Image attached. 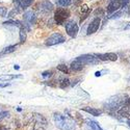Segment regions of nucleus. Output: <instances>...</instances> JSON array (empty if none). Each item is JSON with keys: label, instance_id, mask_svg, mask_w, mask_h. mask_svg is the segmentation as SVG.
<instances>
[{"label": "nucleus", "instance_id": "obj_24", "mask_svg": "<svg viewBox=\"0 0 130 130\" xmlns=\"http://www.w3.org/2000/svg\"><path fill=\"white\" fill-rule=\"evenodd\" d=\"M8 115H9V113H8L7 111L0 109V120H1V119H3V118H5V117H8Z\"/></svg>", "mask_w": 130, "mask_h": 130}, {"label": "nucleus", "instance_id": "obj_4", "mask_svg": "<svg viewBox=\"0 0 130 130\" xmlns=\"http://www.w3.org/2000/svg\"><path fill=\"white\" fill-rule=\"evenodd\" d=\"M66 31L67 34L71 37V38H75L78 34V30H79V27L77 25V23L75 22V21L71 20V21H68L66 22Z\"/></svg>", "mask_w": 130, "mask_h": 130}, {"label": "nucleus", "instance_id": "obj_28", "mask_svg": "<svg viewBox=\"0 0 130 130\" xmlns=\"http://www.w3.org/2000/svg\"><path fill=\"white\" fill-rule=\"evenodd\" d=\"M129 1H130V0H122V4H123V6H126V5L129 3Z\"/></svg>", "mask_w": 130, "mask_h": 130}, {"label": "nucleus", "instance_id": "obj_32", "mask_svg": "<svg viewBox=\"0 0 130 130\" xmlns=\"http://www.w3.org/2000/svg\"><path fill=\"white\" fill-rule=\"evenodd\" d=\"M95 75H96L97 77H98V76H100V75H101V72H96V74H95Z\"/></svg>", "mask_w": 130, "mask_h": 130}, {"label": "nucleus", "instance_id": "obj_20", "mask_svg": "<svg viewBox=\"0 0 130 130\" xmlns=\"http://www.w3.org/2000/svg\"><path fill=\"white\" fill-rule=\"evenodd\" d=\"M58 85H59L60 89H66V88H68V86L70 85V80L68 78H63V79L60 80V82L58 83Z\"/></svg>", "mask_w": 130, "mask_h": 130}, {"label": "nucleus", "instance_id": "obj_13", "mask_svg": "<svg viewBox=\"0 0 130 130\" xmlns=\"http://www.w3.org/2000/svg\"><path fill=\"white\" fill-rule=\"evenodd\" d=\"M71 70H73V71H75V72H79V71H81L82 69H83V64L78 60V59H75L74 61H72V63H71Z\"/></svg>", "mask_w": 130, "mask_h": 130}, {"label": "nucleus", "instance_id": "obj_3", "mask_svg": "<svg viewBox=\"0 0 130 130\" xmlns=\"http://www.w3.org/2000/svg\"><path fill=\"white\" fill-rule=\"evenodd\" d=\"M64 41H66V39H64V37L60 34H57V32H55V34L51 35L47 41H46V46H54V45H57V44H60V43H63Z\"/></svg>", "mask_w": 130, "mask_h": 130}, {"label": "nucleus", "instance_id": "obj_22", "mask_svg": "<svg viewBox=\"0 0 130 130\" xmlns=\"http://www.w3.org/2000/svg\"><path fill=\"white\" fill-rule=\"evenodd\" d=\"M57 70L60 71V72H62V73H64V74H68V73H69V69H68V67L66 66V64H63V63L58 64V66H57Z\"/></svg>", "mask_w": 130, "mask_h": 130}, {"label": "nucleus", "instance_id": "obj_2", "mask_svg": "<svg viewBox=\"0 0 130 130\" xmlns=\"http://www.w3.org/2000/svg\"><path fill=\"white\" fill-rule=\"evenodd\" d=\"M70 10L66 9V8H57L54 13V20H55L56 24L60 25L63 24L64 21H66L69 17H70Z\"/></svg>", "mask_w": 130, "mask_h": 130}, {"label": "nucleus", "instance_id": "obj_1", "mask_svg": "<svg viewBox=\"0 0 130 130\" xmlns=\"http://www.w3.org/2000/svg\"><path fill=\"white\" fill-rule=\"evenodd\" d=\"M54 121H55L56 127L61 130H75V125L72 121H70L67 117L62 116L59 112H55L53 115Z\"/></svg>", "mask_w": 130, "mask_h": 130}, {"label": "nucleus", "instance_id": "obj_27", "mask_svg": "<svg viewBox=\"0 0 130 130\" xmlns=\"http://www.w3.org/2000/svg\"><path fill=\"white\" fill-rule=\"evenodd\" d=\"M51 74H52L51 71H46V72L43 73V76H44V77H46V76H51Z\"/></svg>", "mask_w": 130, "mask_h": 130}, {"label": "nucleus", "instance_id": "obj_15", "mask_svg": "<svg viewBox=\"0 0 130 130\" xmlns=\"http://www.w3.org/2000/svg\"><path fill=\"white\" fill-rule=\"evenodd\" d=\"M19 34H20V43H21V44H23V43L26 42V38H27V36H26V29L24 27H21Z\"/></svg>", "mask_w": 130, "mask_h": 130}, {"label": "nucleus", "instance_id": "obj_12", "mask_svg": "<svg viewBox=\"0 0 130 130\" xmlns=\"http://www.w3.org/2000/svg\"><path fill=\"white\" fill-rule=\"evenodd\" d=\"M15 3L18 4L19 7L21 8H26L28 6H30L32 4V2L35 1V0H13Z\"/></svg>", "mask_w": 130, "mask_h": 130}, {"label": "nucleus", "instance_id": "obj_9", "mask_svg": "<svg viewBox=\"0 0 130 130\" xmlns=\"http://www.w3.org/2000/svg\"><path fill=\"white\" fill-rule=\"evenodd\" d=\"M123 6L122 4V0H112V1L107 5V13L108 14H111V13H115L117 10H119L121 7Z\"/></svg>", "mask_w": 130, "mask_h": 130}, {"label": "nucleus", "instance_id": "obj_34", "mask_svg": "<svg viewBox=\"0 0 130 130\" xmlns=\"http://www.w3.org/2000/svg\"><path fill=\"white\" fill-rule=\"evenodd\" d=\"M1 55H2V53H0V56H1Z\"/></svg>", "mask_w": 130, "mask_h": 130}, {"label": "nucleus", "instance_id": "obj_6", "mask_svg": "<svg viewBox=\"0 0 130 130\" xmlns=\"http://www.w3.org/2000/svg\"><path fill=\"white\" fill-rule=\"evenodd\" d=\"M23 19H24V26H26L28 30L30 29V25L35 24L37 22V16L31 10H28V12L24 13Z\"/></svg>", "mask_w": 130, "mask_h": 130}, {"label": "nucleus", "instance_id": "obj_8", "mask_svg": "<svg viewBox=\"0 0 130 130\" xmlns=\"http://www.w3.org/2000/svg\"><path fill=\"white\" fill-rule=\"evenodd\" d=\"M95 56H97L99 60H110V61H116L118 59V55L116 53H112V52H109V53H100V54H95Z\"/></svg>", "mask_w": 130, "mask_h": 130}, {"label": "nucleus", "instance_id": "obj_30", "mask_svg": "<svg viewBox=\"0 0 130 130\" xmlns=\"http://www.w3.org/2000/svg\"><path fill=\"white\" fill-rule=\"evenodd\" d=\"M0 130H7V127H5L3 125H0Z\"/></svg>", "mask_w": 130, "mask_h": 130}, {"label": "nucleus", "instance_id": "obj_19", "mask_svg": "<svg viewBox=\"0 0 130 130\" xmlns=\"http://www.w3.org/2000/svg\"><path fill=\"white\" fill-rule=\"evenodd\" d=\"M35 118L37 119V122L40 124H44V125H46L47 124V120L44 118V116H42V115H39V113H36L35 115Z\"/></svg>", "mask_w": 130, "mask_h": 130}, {"label": "nucleus", "instance_id": "obj_17", "mask_svg": "<svg viewBox=\"0 0 130 130\" xmlns=\"http://www.w3.org/2000/svg\"><path fill=\"white\" fill-rule=\"evenodd\" d=\"M18 48V45H10L7 46L6 48H4V50L2 51V54H8V53H12L14 51H16V49Z\"/></svg>", "mask_w": 130, "mask_h": 130}, {"label": "nucleus", "instance_id": "obj_26", "mask_svg": "<svg viewBox=\"0 0 130 130\" xmlns=\"http://www.w3.org/2000/svg\"><path fill=\"white\" fill-rule=\"evenodd\" d=\"M75 115H76V116H75V118H76L77 122H78V123H81V122H82V118L80 117V115H79L78 112H75Z\"/></svg>", "mask_w": 130, "mask_h": 130}, {"label": "nucleus", "instance_id": "obj_18", "mask_svg": "<svg viewBox=\"0 0 130 130\" xmlns=\"http://www.w3.org/2000/svg\"><path fill=\"white\" fill-rule=\"evenodd\" d=\"M5 26H8V25H12V26H18V27H23L22 24H21L19 21H14V20H9V21H6V22L3 23Z\"/></svg>", "mask_w": 130, "mask_h": 130}, {"label": "nucleus", "instance_id": "obj_31", "mask_svg": "<svg viewBox=\"0 0 130 130\" xmlns=\"http://www.w3.org/2000/svg\"><path fill=\"white\" fill-rule=\"evenodd\" d=\"M127 29H130V23H129V24H127V25L125 26V30H127Z\"/></svg>", "mask_w": 130, "mask_h": 130}, {"label": "nucleus", "instance_id": "obj_16", "mask_svg": "<svg viewBox=\"0 0 130 130\" xmlns=\"http://www.w3.org/2000/svg\"><path fill=\"white\" fill-rule=\"evenodd\" d=\"M88 124H89V126L92 128V130H103V129L99 126V124L97 123V122H95V121L88 120Z\"/></svg>", "mask_w": 130, "mask_h": 130}, {"label": "nucleus", "instance_id": "obj_11", "mask_svg": "<svg viewBox=\"0 0 130 130\" xmlns=\"http://www.w3.org/2000/svg\"><path fill=\"white\" fill-rule=\"evenodd\" d=\"M82 110H84L85 112H88L92 116H95V117H99L102 115V110L99 109V108H95V107H90V106H86V107H83Z\"/></svg>", "mask_w": 130, "mask_h": 130}, {"label": "nucleus", "instance_id": "obj_10", "mask_svg": "<svg viewBox=\"0 0 130 130\" xmlns=\"http://www.w3.org/2000/svg\"><path fill=\"white\" fill-rule=\"evenodd\" d=\"M39 9H40V12H42V13L48 14V13L51 12V10H53V4L49 1V0H44V1L40 2Z\"/></svg>", "mask_w": 130, "mask_h": 130}, {"label": "nucleus", "instance_id": "obj_5", "mask_svg": "<svg viewBox=\"0 0 130 130\" xmlns=\"http://www.w3.org/2000/svg\"><path fill=\"white\" fill-rule=\"evenodd\" d=\"M76 59H78L83 66H86V64H96L99 62V59L95 57V55H92V54H83V55L78 56Z\"/></svg>", "mask_w": 130, "mask_h": 130}, {"label": "nucleus", "instance_id": "obj_29", "mask_svg": "<svg viewBox=\"0 0 130 130\" xmlns=\"http://www.w3.org/2000/svg\"><path fill=\"white\" fill-rule=\"evenodd\" d=\"M9 85V83H7V82H5V83H0V88H6V86H8Z\"/></svg>", "mask_w": 130, "mask_h": 130}, {"label": "nucleus", "instance_id": "obj_14", "mask_svg": "<svg viewBox=\"0 0 130 130\" xmlns=\"http://www.w3.org/2000/svg\"><path fill=\"white\" fill-rule=\"evenodd\" d=\"M21 77H22L21 75H1L0 76V81H8V80H13Z\"/></svg>", "mask_w": 130, "mask_h": 130}, {"label": "nucleus", "instance_id": "obj_25", "mask_svg": "<svg viewBox=\"0 0 130 130\" xmlns=\"http://www.w3.org/2000/svg\"><path fill=\"white\" fill-rule=\"evenodd\" d=\"M121 15H122V12H118V13H116L115 15L110 16L109 19H116V18H119V17H121Z\"/></svg>", "mask_w": 130, "mask_h": 130}, {"label": "nucleus", "instance_id": "obj_7", "mask_svg": "<svg viewBox=\"0 0 130 130\" xmlns=\"http://www.w3.org/2000/svg\"><path fill=\"white\" fill-rule=\"evenodd\" d=\"M100 24H101V20H100V18H95V19L92 21V22H91V24L89 25L88 30H86V34H88L89 36L95 34V32L99 29Z\"/></svg>", "mask_w": 130, "mask_h": 130}, {"label": "nucleus", "instance_id": "obj_21", "mask_svg": "<svg viewBox=\"0 0 130 130\" xmlns=\"http://www.w3.org/2000/svg\"><path fill=\"white\" fill-rule=\"evenodd\" d=\"M56 3L60 6H63V7H67V6H70L72 1L71 0H56Z\"/></svg>", "mask_w": 130, "mask_h": 130}, {"label": "nucleus", "instance_id": "obj_33", "mask_svg": "<svg viewBox=\"0 0 130 130\" xmlns=\"http://www.w3.org/2000/svg\"><path fill=\"white\" fill-rule=\"evenodd\" d=\"M128 105H129V106H130V98H129V99H128Z\"/></svg>", "mask_w": 130, "mask_h": 130}, {"label": "nucleus", "instance_id": "obj_23", "mask_svg": "<svg viewBox=\"0 0 130 130\" xmlns=\"http://www.w3.org/2000/svg\"><path fill=\"white\" fill-rule=\"evenodd\" d=\"M0 16L6 17V8L4 6H1V5H0Z\"/></svg>", "mask_w": 130, "mask_h": 130}]
</instances>
